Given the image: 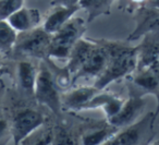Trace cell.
Listing matches in <instances>:
<instances>
[{
    "mask_svg": "<svg viewBox=\"0 0 159 145\" xmlns=\"http://www.w3.org/2000/svg\"><path fill=\"white\" fill-rule=\"evenodd\" d=\"M110 58L102 73L96 79L94 86L104 91L112 82L123 79L137 68V54L135 47L120 43L108 42Z\"/></svg>",
    "mask_w": 159,
    "mask_h": 145,
    "instance_id": "1",
    "label": "cell"
},
{
    "mask_svg": "<svg viewBox=\"0 0 159 145\" xmlns=\"http://www.w3.org/2000/svg\"><path fill=\"white\" fill-rule=\"evenodd\" d=\"M86 32V22L82 18H71L59 31L52 34L47 51V58L66 59L73 45Z\"/></svg>",
    "mask_w": 159,
    "mask_h": 145,
    "instance_id": "2",
    "label": "cell"
},
{
    "mask_svg": "<svg viewBox=\"0 0 159 145\" xmlns=\"http://www.w3.org/2000/svg\"><path fill=\"white\" fill-rule=\"evenodd\" d=\"M154 112L146 114L141 120L126 125L118 131L106 142V145H136L148 144L155 135Z\"/></svg>",
    "mask_w": 159,
    "mask_h": 145,
    "instance_id": "3",
    "label": "cell"
},
{
    "mask_svg": "<svg viewBox=\"0 0 159 145\" xmlns=\"http://www.w3.org/2000/svg\"><path fill=\"white\" fill-rule=\"evenodd\" d=\"M52 34L48 33L44 27H35L18 34L13 50L14 55L29 57L47 58L48 47L51 43Z\"/></svg>",
    "mask_w": 159,
    "mask_h": 145,
    "instance_id": "4",
    "label": "cell"
},
{
    "mask_svg": "<svg viewBox=\"0 0 159 145\" xmlns=\"http://www.w3.org/2000/svg\"><path fill=\"white\" fill-rule=\"evenodd\" d=\"M34 95L40 105L48 107L57 116L61 114V94L56 85L52 71L44 63L37 73Z\"/></svg>",
    "mask_w": 159,
    "mask_h": 145,
    "instance_id": "5",
    "label": "cell"
},
{
    "mask_svg": "<svg viewBox=\"0 0 159 145\" xmlns=\"http://www.w3.org/2000/svg\"><path fill=\"white\" fill-rule=\"evenodd\" d=\"M91 51L89 58L83 64V67L75 73L72 79V84L74 85L80 79H89V77H98L107 67L110 58V49L108 42L100 40L97 42Z\"/></svg>",
    "mask_w": 159,
    "mask_h": 145,
    "instance_id": "6",
    "label": "cell"
},
{
    "mask_svg": "<svg viewBox=\"0 0 159 145\" xmlns=\"http://www.w3.org/2000/svg\"><path fill=\"white\" fill-rule=\"evenodd\" d=\"M45 116L37 110L24 109L19 111L10 128L14 144H22L27 136L45 124Z\"/></svg>",
    "mask_w": 159,
    "mask_h": 145,
    "instance_id": "7",
    "label": "cell"
},
{
    "mask_svg": "<svg viewBox=\"0 0 159 145\" xmlns=\"http://www.w3.org/2000/svg\"><path fill=\"white\" fill-rule=\"evenodd\" d=\"M146 106V101L141 94H137L134 91L130 93V96L126 101H124L123 106L120 111L115 117L110 118L108 123L117 129H121L131 123L135 122L144 111Z\"/></svg>",
    "mask_w": 159,
    "mask_h": 145,
    "instance_id": "8",
    "label": "cell"
},
{
    "mask_svg": "<svg viewBox=\"0 0 159 145\" xmlns=\"http://www.w3.org/2000/svg\"><path fill=\"white\" fill-rule=\"evenodd\" d=\"M135 30L128 36V42L139 40L147 33H159V7H142L135 14Z\"/></svg>",
    "mask_w": 159,
    "mask_h": 145,
    "instance_id": "9",
    "label": "cell"
},
{
    "mask_svg": "<svg viewBox=\"0 0 159 145\" xmlns=\"http://www.w3.org/2000/svg\"><path fill=\"white\" fill-rule=\"evenodd\" d=\"M137 68L136 70L150 68L159 61V33H147L136 47Z\"/></svg>",
    "mask_w": 159,
    "mask_h": 145,
    "instance_id": "10",
    "label": "cell"
},
{
    "mask_svg": "<svg viewBox=\"0 0 159 145\" xmlns=\"http://www.w3.org/2000/svg\"><path fill=\"white\" fill-rule=\"evenodd\" d=\"M95 86H80L61 94V105L68 110L80 111L84 110V107L92 98L99 92Z\"/></svg>",
    "mask_w": 159,
    "mask_h": 145,
    "instance_id": "11",
    "label": "cell"
},
{
    "mask_svg": "<svg viewBox=\"0 0 159 145\" xmlns=\"http://www.w3.org/2000/svg\"><path fill=\"white\" fill-rule=\"evenodd\" d=\"M123 103L124 99L119 97L118 95L111 94V93H104L102 91H99L85 106L84 110L102 108L106 115L107 120H109L120 111L121 107L123 106Z\"/></svg>",
    "mask_w": 159,
    "mask_h": 145,
    "instance_id": "12",
    "label": "cell"
},
{
    "mask_svg": "<svg viewBox=\"0 0 159 145\" xmlns=\"http://www.w3.org/2000/svg\"><path fill=\"white\" fill-rule=\"evenodd\" d=\"M95 44V40H86V38L82 37L73 45L70 56L68 58V61H66V68L70 71L72 79L75 75V73L82 68L83 64L85 63L91 51L93 50Z\"/></svg>",
    "mask_w": 159,
    "mask_h": 145,
    "instance_id": "13",
    "label": "cell"
},
{
    "mask_svg": "<svg viewBox=\"0 0 159 145\" xmlns=\"http://www.w3.org/2000/svg\"><path fill=\"white\" fill-rule=\"evenodd\" d=\"M42 20L38 9L34 8H21L9 16L7 21L16 32H26L37 27Z\"/></svg>",
    "mask_w": 159,
    "mask_h": 145,
    "instance_id": "14",
    "label": "cell"
},
{
    "mask_svg": "<svg viewBox=\"0 0 159 145\" xmlns=\"http://www.w3.org/2000/svg\"><path fill=\"white\" fill-rule=\"evenodd\" d=\"M81 9L80 6L74 7H56L53 11L47 16L46 21L44 22V27L48 33L55 34L59 31L71 18H73L75 13Z\"/></svg>",
    "mask_w": 159,
    "mask_h": 145,
    "instance_id": "15",
    "label": "cell"
},
{
    "mask_svg": "<svg viewBox=\"0 0 159 145\" xmlns=\"http://www.w3.org/2000/svg\"><path fill=\"white\" fill-rule=\"evenodd\" d=\"M18 81L21 88L26 93H34L37 77V70L31 61H20L16 68Z\"/></svg>",
    "mask_w": 159,
    "mask_h": 145,
    "instance_id": "16",
    "label": "cell"
},
{
    "mask_svg": "<svg viewBox=\"0 0 159 145\" xmlns=\"http://www.w3.org/2000/svg\"><path fill=\"white\" fill-rule=\"evenodd\" d=\"M115 0H80L79 6L87 13V22H93L100 16H108Z\"/></svg>",
    "mask_w": 159,
    "mask_h": 145,
    "instance_id": "17",
    "label": "cell"
},
{
    "mask_svg": "<svg viewBox=\"0 0 159 145\" xmlns=\"http://www.w3.org/2000/svg\"><path fill=\"white\" fill-rule=\"evenodd\" d=\"M18 32L7 20H0V53L9 54L13 50Z\"/></svg>",
    "mask_w": 159,
    "mask_h": 145,
    "instance_id": "18",
    "label": "cell"
},
{
    "mask_svg": "<svg viewBox=\"0 0 159 145\" xmlns=\"http://www.w3.org/2000/svg\"><path fill=\"white\" fill-rule=\"evenodd\" d=\"M118 132V129L108 123L107 128H102L98 130H93L87 132L82 136V144L85 145H97L106 144V142L110 138H112Z\"/></svg>",
    "mask_w": 159,
    "mask_h": 145,
    "instance_id": "19",
    "label": "cell"
},
{
    "mask_svg": "<svg viewBox=\"0 0 159 145\" xmlns=\"http://www.w3.org/2000/svg\"><path fill=\"white\" fill-rule=\"evenodd\" d=\"M132 83L149 94L159 86L158 80L149 68L137 70V72L132 77Z\"/></svg>",
    "mask_w": 159,
    "mask_h": 145,
    "instance_id": "20",
    "label": "cell"
},
{
    "mask_svg": "<svg viewBox=\"0 0 159 145\" xmlns=\"http://www.w3.org/2000/svg\"><path fill=\"white\" fill-rule=\"evenodd\" d=\"M39 129H37L31 135L27 136L22 142V144H38V145L52 144L53 131H51L49 129H46L45 131H39Z\"/></svg>",
    "mask_w": 159,
    "mask_h": 145,
    "instance_id": "21",
    "label": "cell"
},
{
    "mask_svg": "<svg viewBox=\"0 0 159 145\" xmlns=\"http://www.w3.org/2000/svg\"><path fill=\"white\" fill-rule=\"evenodd\" d=\"M25 0H0V20H7L11 14L20 10Z\"/></svg>",
    "mask_w": 159,
    "mask_h": 145,
    "instance_id": "22",
    "label": "cell"
},
{
    "mask_svg": "<svg viewBox=\"0 0 159 145\" xmlns=\"http://www.w3.org/2000/svg\"><path fill=\"white\" fill-rule=\"evenodd\" d=\"M74 141L64 129H57L53 131L52 144H74Z\"/></svg>",
    "mask_w": 159,
    "mask_h": 145,
    "instance_id": "23",
    "label": "cell"
},
{
    "mask_svg": "<svg viewBox=\"0 0 159 145\" xmlns=\"http://www.w3.org/2000/svg\"><path fill=\"white\" fill-rule=\"evenodd\" d=\"M80 0H52L51 6L55 7H74L79 6Z\"/></svg>",
    "mask_w": 159,
    "mask_h": 145,
    "instance_id": "24",
    "label": "cell"
},
{
    "mask_svg": "<svg viewBox=\"0 0 159 145\" xmlns=\"http://www.w3.org/2000/svg\"><path fill=\"white\" fill-rule=\"evenodd\" d=\"M9 130H10V127H9L8 121L5 120L3 118H0V142H1V140L5 138V136L8 134Z\"/></svg>",
    "mask_w": 159,
    "mask_h": 145,
    "instance_id": "25",
    "label": "cell"
},
{
    "mask_svg": "<svg viewBox=\"0 0 159 145\" xmlns=\"http://www.w3.org/2000/svg\"><path fill=\"white\" fill-rule=\"evenodd\" d=\"M150 94L154 95V96L156 97V99H157V107H156V109H155V111H154V119L156 120L157 117H158V115H159V86L155 91H152Z\"/></svg>",
    "mask_w": 159,
    "mask_h": 145,
    "instance_id": "26",
    "label": "cell"
},
{
    "mask_svg": "<svg viewBox=\"0 0 159 145\" xmlns=\"http://www.w3.org/2000/svg\"><path fill=\"white\" fill-rule=\"evenodd\" d=\"M150 70L152 71V73L155 74V77H157V80H158V82H159V61L158 62H156V63H154L152 67H150Z\"/></svg>",
    "mask_w": 159,
    "mask_h": 145,
    "instance_id": "27",
    "label": "cell"
},
{
    "mask_svg": "<svg viewBox=\"0 0 159 145\" xmlns=\"http://www.w3.org/2000/svg\"><path fill=\"white\" fill-rule=\"evenodd\" d=\"M5 83L2 82V80L0 79V105H1V101H2V97L5 95Z\"/></svg>",
    "mask_w": 159,
    "mask_h": 145,
    "instance_id": "28",
    "label": "cell"
},
{
    "mask_svg": "<svg viewBox=\"0 0 159 145\" xmlns=\"http://www.w3.org/2000/svg\"><path fill=\"white\" fill-rule=\"evenodd\" d=\"M131 1H133V2H136V3H142V2H144L145 0H131Z\"/></svg>",
    "mask_w": 159,
    "mask_h": 145,
    "instance_id": "29",
    "label": "cell"
},
{
    "mask_svg": "<svg viewBox=\"0 0 159 145\" xmlns=\"http://www.w3.org/2000/svg\"><path fill=\"white\" fill-rule=\"evenodd\" d=\"M6 69H2V68H1V69H0V75H2L3 74V73H6Z\"/></svg>",
    "mask_w": 159,
    "mask_h": 145,
    "instance_id": "30",
    "label": "cell"
},
{
    "mask_svg": "<svg viewBox=\"0 0 159 145\" xmlns=\"http://www.w3.org/2000/svg\"><path fill=\"white\" fill-rule=\"evenodd\" d=\"M2 67H3V62H2V59L0 58V69L2 68Z\"/></svg>",
    "mask_w": 159,
    "mask_h": 145,
    "instance_id": "31",
    "label": "cell"
},
{
    "mask_svg": "<svg viewBox=\"0 0 159 145\" xmlns=\"http://www.w3.org/2000/svg\"><path fill=\"white\" fill-rule=\"evenodd\" d=\"M0 79H1V75H0Z\"/></svg>",
    "mask_w": 159,
    "mask_h": 145,
    "instance_id": "32",
    "label": "cell"
}]
</instances>
